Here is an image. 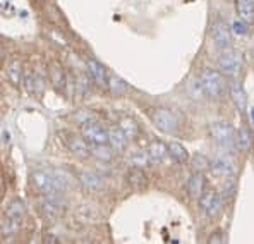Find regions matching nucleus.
<instances>
[{
    "instance_id": "obj_1",
    "label": "nucleus",
    "mask_w": 254,
    "mask_h": 244,
    "mask_svg": "<svg viewBox=\"0 0 254 244\" xmlns=\"http://www.w3.org/2000/svg\"><path fill=\"white\" fill-rule=\"evenodd\" d=\"M31 186L38 191L40 194H50V193H64L67 189L65 179L61 174L48 168H36L29 175Z\"/></svg>"
},
{
    "instance_id": "obj_2",
    "label": "nucleus",
    "mask_w": 254,
    "mask_h": 244,
    "mask_svg": "<svg viewBox=\"0 0 254 244\" xmlns=\"http://www.w3.org/2000/svg\"><path fill=\"white\" fill-rule=\"evenodd\" d=\"M40 212L45 219L55 220L59 217H62L67 210V200L64 198V193H50V194H42L38 201Z\"/></svg>"
},
{
    "instance_id": "obj_3",
    "label": "nucleus",
    "mask_w": 254,
    "mask_h": 244,
    "mask_svg": "<svg viewBox=\"0 0 254 244\" xmlns=\"http://www.w3.org/2000/svg\"><path fill=\"white\" fill-rule=\"evenodd\" d=\"M201 82H203V88H204V95L208 98H220L223 96L227 88V82H225V76L222 74V71H215L211 67H206L203 69L201 73Z\"/></svg>"
},
{
    "instance_id": "obj_4",
    "label": "nucleus",
    "mask_w": 254,
    "mask_h": 244,
    "mask_svg": "<svg viewBox=\"0 0 254 244\" xmlns=\"http://www.w3.org/2000/svg\"><path fill=\"white\" fill-rule=\"evenodd\" d=\"M210 134L213 141L218 146H222V148H225L227 152H232L235 148V129L232 127V124L223 121L211 124Z\"/></svg>"
},
{
    "instance_id": "obj_5",
    "label": "nucleus",
    "mask_w": 254,
    "mask_h": 244,
    "mask_svg": "<svg viewBox=\"0 0 254 244\" xmlns=\"http://www.w3.org/2000/svg\"><path fill=\"white\" fill-rule=\"evenodd\" d=\"M218 67L227 80H237L242 71V55L235 50H230V48L223 50V54L220 55Z\"/></svg>"
},
{
    "instance_id": "obj_6",
    "label": "nucleus",
    "mask_w": 254,
    "mask_h": 244,
    "mask_svg": "<svg viewBox=\"0 0 254 244\" xmlns=\"http://www.w3.org/2000/svg\"><path fill=\"white\" fill-rule=\"evenodd\" d=\"M81 136H83L89 145H107L108 129H105L98 121L86 119V121L81 124Z\"/></svg>"
},
{
    "instance_id": "obj_7",
    "label": "nucleus",
    "mask_w": 254,
    "mask_h": 244,
    "mask_svg": "<svg viewBox=\"0 0 254 244\" xmlns=\"http://www.w3.org/2000/svg\"><path fill=\"white\" fill-rule=\"evenodd\" d=\"M153 122L155 126L158 127L162 133H167V134H172L179 129V121H177V115L170 110V108H165V107H158L153 110Z\"/></svg>"
},
{
    "instance_id": "obj_8",
    "label": "nucleus",
    "mask_w": 254,
    "mask_h": 244,
    "mask_svg": "<svg viewBox=\"0 0 254 244\" xmlns=\"http://www.w3.org/2000/svg\"><path fill=\"white\" fill-rule=\"evenodd\" d=\"M199 206L203 208V212L206 213V217L216 219V217L222 213L223 196L220 193H215V191H206V193L199 198Z\"/></svg>"
},
{
    "instance_id": "obj_9",
    "label": "nucleus",
    "mask_w": 254,
    "mask_h": 244,
    "mask_svg": "<svg viewBox=\"0 0 254 244\" xmlns=\"http://www.w3.org/2000/svg\"><path fill=\"white\" fill-rule=\"evenodd\" d=\"M211 40L218 50H229L232 45V31L223 21H215L211 26Z\"/></svg>"
},
{
    "instance_id": "obj_10",
    "label": "nucleus",
    "mask_w": 254,
    "mask_h": 244,
    "mask_svg": "<svg viewBox=\"0 0 254 244\" xmlns=\"http://www.w3.org/2000/svg\"><path fill=\"white\" fill-rule=\"evenodd\" d=\"M211 170L218 175L230 179L237 174V167H235L234 160L229 155H215L211 159Z\"/></svg>"
},
{
    "instance_id": "obj_11",
    "label": "nucleus",
    "mask_w": 254,
    "mask_h": 244,
    "mask_svg": "<svg viewBox=\"0 0 254 244\" xmlns=\"http://www.w3.org/2000/svg\"><path fill=\"white\" fill-rule=\"evenodd\" d=\"M77 177H79L81 186L89 193H100L105 187V181L102 179V175H98L93 170H81Z\"/></svg>"
},
{
    "instance_id": "obj_12",
    "label": "nucleus",
    "mask_w": 254,
    "mask_h": 244,
    "mask_svg": "<svg viewBox=\"0 0 254 244\" xmlns=\"http://www.w3.org/2000/svg\"><path fill=\"white\" fill-rule=\"evenodd\" d=\"M86 69H88V74L100 88H108V74H107V69L102 66L98 61L95 59H88L86 61Z\"/></svg>"
},
{
    "instance_id": "obj_13",
    "label": "nucleus",
    "mask_w": 254,
    "mask_h": 244,
    "mask_svg": "<svg viewBox=\"0 0 254 244\" xmlns=\"http://www.w3.org/2000/svg\"><path fill=\"white\" fill-rule=\"evenodd\" d=\"M65 145L70 152L74 153L79 159H89L91 157V150H89V143L84 138L79 136H67L65 138Z\"/></svg>"
},
{
    "instance_id": "obj_14",
    "label": "nucleus",
    "mask_w": 254,
    "mask_h": 244,
    "mask_svg": "<svg viewBox=\"0 0 254 244\" xmlns=\"http://www.w3.org/2000/svg\"><path fill=\"white\" fill-rule=\"evenodd\" d=\"M108 145L117 153H122V152H126L127 146H129V138L126 136V133L119 126L110 127V129H108Z\"/></svg>"
},
{
    "instance_id": "obj_15",
    "label": "nucleus",
    "mask_w": 254,
    "mask_h": 244,
    "mask_svg": "<svg viewBox=\"0 0 254 244\" xmlns=\"http://www.w3.org/2000/svg\"><path fill=\"white\" fill-rule=\"evenodd\" d=\"M188 193L192 200H197L206 193V179H204L203 172H196L194 175H190L188 181Z\"/></svg>"
},
{
    "instance_id": "obj_16",
    "label": "nucleus",
    "mask_w": 254,
    "mask_h": 244,
    "mask_svg": "<svg viewBox=\"0 0 254 244\" xmlns=\"http://www.w3.org/2000/svg\"><path fill=\"white\" fill-rule=\"evenodd\" d=\"M229 91L235 103V108L242 114V112L246 110V107H248V96H246V91H244V88H242V84L237 80H230Z\"/></svg>"
},
{
    "instance_id": "obj_17",
    "label": "nucleus",
    "mask_w": 254,
    "mask_h": 244,
    "mask_svg": "<svg viewBox=\"0 0 254 244\" xmlns=\"http://www.w3.org/2000/svg\"><path fill=\"white\" fill-rule=\"evenodd\" d=\"M76 215H77V219L84 224H95V222H100V220L103 219L102 213H100V210L96 208L95 205H81L79 208H77Z\"/></svg>"
},
{
    "instance_id": "obj_18",
    "label": "nucleus",
    "mask_w": 254,
    "mask_h": 244,
    "mask_svg": "<svg viewBox=\"0 0 254 244\" xmlns=\"http://www.w3.org/2000/svg\"><path fill=\"white\" fill-rule=\"evenodd\" d=\"M148 152H149V157H151L153 163H163L167 159H170L169 145H165L163 141L155 140V141L151 143V145H149Z\"/></svg>"
},
{
    "instance_id": "obj_19",
    "label": "nucleus",
    "mask_w": 254,
    "mask_h": 244,
    "mask_svg": "<svg viewBox=\"0 0 254 244\" xmlns=\"http://www.w3.org/2000/svg\"><path fill=\"white\" fill-rule=\"evenodd\" d=\"M127 162H129L130 167H137V168H146L149 163H153L151 157H149V152L148 150H143V148H137V150H132L127 157Z\"/></svg>"
},
{
    "instance_id": "obj_20",
    "label": "nucleus",
    "mask_w": 254,
    "mask_h": 244,
    "mask_svg": "<svg viewBox=\"0 0 254 244\" xmlns=\"http://www.w3.org/2000/svg\"><path fill=\"white\" fill-rule=\"evenodd\" d=\"M24 84H26V88H28L29 93H36V95H42V93H43L45 81H43V78L40 76L38 73H33V71L26 73Z\"/></svg>"
},
{
    "instance_id": "obj_21",
    "label": "nucleus",
    "mask_w": 254,
    "mask_h": 244,
    "mask_svg": "<svg viewBox=\"0 0 254 244\" xmlns=\"http://www.w3.org/2000/svg\"><path fill=\"white\" fill-rule=\"evenodd\" d=\"M24 215H26V206L19 198H16V200H12L9 205H7L5 217H9V219H12V220H16V222L21 224L22 219H24Z\"/></svg>"
},
{
    "instance_id": "obj_22",
    "label": "nucleus",
    "mask_w": 254,
    "mask_h": 244,
    "mask_svg": "<svg viewBox=\"0 0 254 244\" xmlns=\"http://www.w3.org/2000/svg\"><path fill=\"white\" fill-rule=\"evenodd\" d=\"M251 146H253V136L248 127H241V129L235 131V148L239 152H248Z\"/></svg>"
},
{
    "instance_id": "obj_23",
    "label": "nucleus",
    "mask_w": 254,
    "mask_h": 244,
    "mask_svg": "<svg viewBox=\"0 0 254 244\" xmlns=\"http://www.w3.org/2000/svg\"><path fill=\"white\" fill-rule=\"evenodd\" d=\"M235 9L241 19L246 22L254 21V0H235Z\"/></svg>"
},
{
    "instance_id": "obj_24",
    "label": "nucleus",
    "mask_w": 254,
    "mask_h": 244,
    "mask_svg": "<svg viewBox=\"0 0 254 244\" xmlns=\"http://www.w3.org/2000/svg\"><path fill=\"white\" fill-rule=\"evenodd\" d=\"M169 155H170L172 162H175V163H184V162H188V159H189L188 150H186L179 141L169 143Z\"/></svg>"
},
{
    "instance_id": "obj_25",
    "label": "nucleus",
    "mask_w": 254,
    "mask_h": 244,
    "mask_svg": "<svg viewBox=\"0 0 254 244\" xmlns=\"http://www.w3.org/2000/svg\"><path fill=\"white\" fill-rule=\"evenodd\" d=\"M108 89L114 96H121L129 89V84L117 74H108Z\"/></svg>"
},
{
    "instance_id": "obj_26",
    "label": "nucleus",
    "mask_w": 254,
    "mask_h": 244,
    "mask_svg": "<svg viewBox=\"0 0 254 244\" xmlns=\"http://www.w3.org/2000/svg\"><path fill=\"white\" fill-rule=\"evenodd\" d=\"M119 127H121L122 131L126 133V136L129 138L130 141L136 140L137 136H139V126H137V122L134 121L132 117H122L121 121H119Z\"/></svg>"
},
{
    "instance_id": "obj_27",
    "label": "nucleus",
    "mask_w": 254,
    "mask_h": 244,
    "mask_svg": "<svg viewBox=\"0 0 254 244\" xmlns=\"http://www.w3.org/2000/svg\"><path fill=\"white\" fill-rule=\"evenodd\" d=\"M89 150H91V157L102 160V162H110L112 155H114V152H115L108 143L107 145H89Z\"/></svg>"
},
{
    "instance_id": "obj_28",
    "label": "nucleus",
    "mask_w": 254,
    "mask_h": 244,
    "mask_svg": "<svg viewBox=\"0 0 254 244\" xmlns=\"http://www.w3.org/2000/svg\"><path fill=\"white\" fill-rule=\"evenodd\" d=\"M5 74H7V80L12 82L14 86H21V81H22V66H21V61H12L7 66L5 69Z\"/></svg>"
},
{
    "instance_id": "obj_29",
    "label": "nucleus",
    "mask_w": 254,
    "mask_h": 244,
    "mask_svg": "<svg viewBox=\"0 0 254 244\" xmlns=\"http://www.w3.org/2000/svg\"><path fill=\"white\" fill-rule=\"evenodd\" d=\"M50 78H52V82H54V86L59 89V91H65L69 81H67L65 73H64L61 67H59V66L52 67V69H50Z\"/></svg>"
},
{
    "instance_id": "obj_30",
    "label": "nucleus",
    "mask_w": 254,
    "mask_h": 244,
    "mask_svg": "<svg viewBox=\"0 0 254 244\" xmlns=\"http://www.w3.org/2000/svg\"><path fill=\"white\" fill-rule=\"evenodd\" d=\"M190 167L196 172H206L211 168V159L204 157L203 153H196V155H192V159H190Z\"/></svg>"
},
{
    "instance_id": "obj_31",
    "label": "nucleus",
    "mask_w": 254,
    "mask_h": 244,
    "mask_svg": "<svg viewBox=\"0 0 254 244\" xmlns=\"http://www.w3.org/2000/svg\"><path fill=\"white\" fill-rule=\"evenodd\" d=\"M127 182H129V186L143 187L144 184H146V177H144V174H143V168L132 167V170H129V174H127Z\"/></svg>"
},
{
    "instance_id": "obj_32",
    "label": "nucleus",
    "mask_w": 254,
    "mask_h": 244,
    "mask_svg": "<svg viewBox=\"0 0 254 244\" xmlns=\"http://www.w3.org/2000/svg\"><path fill=\"white\" fill-rule=\"evenodd\" d=\"M227 241H229V239H227V234L222 231H215L210 236V239H208V243H211V244H223Z\"/></svg>"
},
{
    "instance_id": "obj_33",
    "label": "nucleus",
    "mask_w": 254,
    "mask_h": 244,
    "mask_svg": "<svg viewBox=\"0 0 254 244\" xmlns=\"http://www.w3.org/2000/svg\"><path fill=\"white\" fill-rule=\"evenodd\" d=\"M234 191H235V186H234V182L232 181H229V182H225V186H223V189H222V196H223V200L225 198H230L234 194Z\"/></svg>"
},
{
    "instance_id": "obj_34",
    "label": "nucleus",
    "mask_w": 254,
    "mask_h": 244,
    "mask_svg": "<svg viewBox=\"0 0 254 244\" xmlns=\"http://www.w3.org/2000/svg\"><path fill=\"white\" fill-rule=\"evenodd\" d=\"M9 140H10L9 131H7V127H2V143L3 145H9Z\"/></svg>"
},
{
    "instance_id": "obj_35",
    "label": "nucleus",
    "mask_w": 254,
    "mask_h": 244,
    "mask_svg": "<svg viewBox=\"0 0 254 244\" xmlns=\"http://www.w3.org/2000/svg\"><path fill=\"white\" fill-rule=\"evenodd\" d=\"M43 241L45 243H59V238H57V236H54V234H45Z\"/></svg>"
},
{
    "instance_id": "obj_36",
    "label": "nucleus",
    "mask_w": 254,
    "mask_h": 244,
    "mask_svg": "<svg viewBox=\"0 0 254 244\" xmlns=\"http://www.w3.org/2000/svg\"><path fill=\"white\" fill-rule=\"evenodd\" d=\"M249 121H251L253 127H254V107H251V108H249Z\"/></svg>"
},
{
    "instance_id": "obj_37",
    "label": "nucleus",
    "mask_w": 254,
    "mask_h": 244,
    "mask_svg": "<svg viewBox=\"0 0 254 244\" xmlns=\"http://www.w3.org/2000/svg\"><path fill=\"white\" fill-rule=\"evenodd\" d=\"M251 55H253V62H254V47H253V52H251Z\"/></svg>"
},
{
    "instance_id": "obj_38",
    "label": "nucleus",
    "mask_w": 254,
    "mask_h": 244,
    "mask_svg": "<svg viewBox=\"0 0 254 244\" xmlns=\"http://www.w3.org/2000/svg\"><path fill=\"white\" fill-rule=\"evenodd\" d=\"M35 2H38V3H42V2H45V0H35Z\"/></svg>"
}]
</instances>
